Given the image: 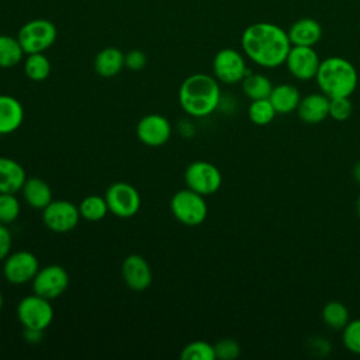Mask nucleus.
Listing matches in <instances>:
<instances>
[{
	"mask_svg": "<svg viewBox=\"0 0 360 360\" xmlns=\"http://www.w3.org/2000/svg\"><path fill=\"white\" fill-rule=\"evenodd\" d=\"M240 45L253 63L270 69L283 65L291 48L287 31L267 21L248 25L242 32Z\"/></svg>",
	"mask_w": 360,
	"mask_h": 360,
	"instance_id": "1",
	"label": "nucleus"
},
{
	"mask_svg": "<svg viewBox=\"0 0 360 360\" xmlns=\"http://www.w3.org/2000/svg\"><path fill=\"white\" fill-rule=\"evenodd\" d=\"M221 101L218 80L205 73L186 77L179 89V103L191 117L202 118L214 112Z\"/></svg>",
	"mask_w": 360,
	"mask_h": 360,
	"instance_id": "2",
	"label": "nucleus"
},
{
	"mask_svg": "<svg viewBox=\"0 0 360 360\" xmlns=\"http://www.w3.org/2000/svg\"><path fill=\"white\" fill-rule=\"evenodd\" d=\"M315 79L321 93L329 98L350 97L359 83L354 65L342 56H329L321 60Z\"/></svg>",
	"mask_w": 360,
	"mask_h": 360,
	"instance_id": "3",
	"label": "nucleus"
},
{
	"mask_svg": "<svg viewBox=\"0 0 360 360\" xmlns=\"http://www.w3.org/2000/svg\"><path fill=\"white\" fill-rule=\"evenodd\" d=\"M170 211L173 217L187 226L202 224L208 214L204 195L187 188L179 190L170 200Z\"/></svg>",
	"mask_w": 360,
	"mask_h": 360,
	"instance_id": "4",
	"label": "nucleus"
},
{
	"mask_svg": "<svg viewBox=\"0 0 360 360\" xmlns=\"http://www.w3.org/2000/svg\"><path fill=\"white\" fill-rule=\"evenodd\" d=\"M56 35L58 32L53 22L45 18H35L20 28L17 38L24 52L28 55L46 51L53 45Z\"/></svg>",
	"mask_w": 360,
	"mask_h": 360,
	"instance_id": "5",
	"label": "nucleus"
},
{
	"mask_svg": "<svg viewBox=\"0 0 360 360\" xmlns=\"http://www.w3.org/2000/svg\"><path fill=\"white\" fill-rule=\"evenodd\" d=\"M17 316L24 329L44 330L53 319V308L49 300L34 292L18 302Z\"/></svg>",
	"mask_w": 360,
	"mask_h": 360,
	"instance_id": "6",
	"label": "nucleus"
},
{
	"mask_svg": "<svg viewBox=\"0 0 360 360\" xmlns=\"http://www.w3.org/2000/svg\"><path fill=\"white\" fill-rule=\"evenodd\" d=\"M184 181L190 190L201 195H211L219 190L222 174L215 165L205 160H195L187 166Z\"/></svg>",
	"mask_w": 360,
	"mask_h": 360,
	"instance_id": "7",
	"label": "nucleus"
},
{
	"mask_svg": "<svg viewBox=\"0 0 360 360\" xmlns=\"http://www.w3.org/2000/svg\"><path fill=\"white\" fill-rule=\"evenodd\" d=\"M108 211L118 218H131L141 208L139 191L129 183H112L104 194Z\"/></svg>",
	"mask_w": 360,
	"mask_h": 360,
	"instance_id": "8",
	"label": "nucleus"
},
{
	"mask_svg": "<svg viewBox=\"0 0 360 360\" xmlns=\"http://www.w3.org/2000/svg\"><path fill=\"white\" fill-rule=\"evenodd\" d=\"M212 70L215 79L226 84L242 82L249 73L243 55L232 48H224L215 53Z\"/></svg>",
	"mask_w": 360,
	"mask_h": 360,
	"instance_id": "9",
	"label": "nucleus"
},
{
	"mask_svg": "<svg viewBox=\"0 0 360 360\" xmlns=\"http://www.w3.org/2000/svg\"><path fill=\"white\" fill-rule=\"evenodd\" d=\"M79 218V207L68 200H52L42 210V221L45 226L58 233L72 231L77 225Z\"/></svg>",
	"mask_w": 360,
	"mask_h": 360,
	"instance_id": "10",
	"label": "nucleus"
},
{
	"mask_svg": "<svg viewBox=\"0 0 360 360\" xmlns=\"http://www.w3.org/2000/svg\"><path fill=\"white\" fill-rule=\"evenodd\" d=\"M69 285V274L59 264H49L38 270L32 278V291L46 300L58 298Z\"/></svg>",
	"mask_w": 360,
	"mask_h": 360,
	"instance_id": "11",
	"label": "nucleus"
},
{
	"mask_svg": "<svg viewBox=\"0 0 360 360\" xmlns=\"http://www.w3.org/2000/svg\"><path fill=\"white\" fill-rule=\"evenodd\" d=\"M39 270V262L37 256L28 250H18L8 255L4 259L3 274L11 284H25L32 281Z\"/></svg>",
	"mask_w": 360,
	"mask_h": 360,
	"instance_id": "12",
	"label": "nucleus"
},
{
	"mask_svg": "<svg viewBox=\"0 0 360 360\" xmlns=\"http://www.w3.org/2000/svg\"><path fill=\"white\" fill-rule=\"evenodd\" d=\"M284 63L295 79L311 80L316 76L321 59L314 46L291 45Z\"/></svg>",
	"mask_w": 360,
	"mask_h": 360,
	"instance_id": "13",
	"label": "nucleus"
},
{
	"mask_svg": "<svg viewBox=\"0 0 360 360\" xmlns=\"http://www.w3.org/2000/svg\"><path fill=\"white\" fill-rule=\"evenodd\" d=\"M172 135L169 120L160 114H148L136 124L138 139L148 146H162Z\"/></svg>",
	"mask_w": 360,
	"mask_h": 360,
	"instance_id": "14",
	"label": "nucleus"
},
{
	"mask_svg": "<svg viewBox=\"0 0 360 360\" xmlns=\"http://www.w3.org/2000/svg\"><path fill=\"white\" fill-rule=\"evenodd\" d=\"M122 278L134 291H143L152 284V269L141 255H129L122 262Z\"/></svg>",
	"mask_w": 360,
	"mask_h": 360,
	"instance_id": "15",
	"label": "nucleus"
},
{
	"mask_svg": "<svg viewBox=\"0 0 360 360\" xmlns=\"http://www.w3.org/2000/svg\"><path fill=\"white\" fill-rule=\"evenodd\" d=\"M287 34L291 45L314 46L322 38V27L314 18L302 17L290 25Z\"/></svg>",
	"mask_w": 360,
	"mask_h": 360,
	"instance_id": "16",
	"label": "nucleus"
},
{
	"mask_svg": "<svg viewBox=\"0 0 360 360\" xmlns=\"http://www.w3.org/2000/svg\"><path fill=\"white\" fill-rule=\"evenodd\" d=\"M297 114L307 124H319L329 117V97L323 93H312L301 98Z\"/></svg>",
	"mask_w": 360,
	"mask_h": 360,
	"instance_id": "17",
	"label": "nucleus"
},
{
	"mask_svg": "<svg viewBox=\"0 0 360 360\" xmlns=\"http://www.w3.org/2000/svg\"><path fill=\"white\" fill-rule=\"evenodd\" d=\"M24 120V108L21 103L7 94H0V135L17 131Z\"/></svg>",
	"mask_w": 360,
	"mask_h": 360,
	"instance_id": "18",
	"label": "nucleus"
},
{
	"mask_svg": "<svg viewBox=\"0 0 360 360\" xmlns=\"http://www.w3.org/2000/svg\"><path fill=\"white\" fill-rule=\"evenodd\" d=\"M27 180L24 167L14 159L0 156V193H17Z\"/></svg>",
	"mask_w": 360,
	"mask_h": 360,
	"instance_id": "19",
	"label": "nucleus"
},
{
	"mask_svg": "<svg viewBox=\"0 0 360 360\" xmlns=\"http://www.w3.org/2000/svg\"><path fill=\"white\" fill-rule=\"evenodd\" d=\"M125 66V55L114 46L101 49L94 58V70L101 77H112Z\"/></svg>",
	"mask_w": 360,
	"mask_h": 360,
	"instance_id": "20",
	"label": "nucleus"
},
{
	"mask_svg": "<svg viewBox=\"0 0 360 360\" xmlns=\"http://www.w3.org/2000/svg\"><path fill=\"white\" fill-rule=\"evenodd\" d=\"M21 191L27 204L37 210H44L52 201V190L49 184L39 177H28Z\"/></svg>",
	"mask_w": 360,
	"mask_h": 360,
	"instance_id": "21",
	"label": "nucleus"
},
{
	"mask_svg": "<svg viewBox=\"0 0 360 360\" xmlns=\"http://www.w3.org/2000/svg\"><path fill=\"white\" fill-rule=\"evenodd\" d=\"M269 100L271 101L273 107L278 114H288L297 110L301 101V94L295 86L283 83L273 87Z\"/></svg>",
	"mask_w": 360,
	"mask_h": 360,
	"instance_id": "22",
	"label": "nucleus"
},
{
	"mask_svg": "<svg viewBox=\"0 0 360 360\" xmlns=\"http://www.w3.org/2000/svg\"><path fill=\"white\" fill-rule=\"evenodd\" d=\"M273 84L270 79L262 73H248L242 80V90L250 100L269 98Z\"/></svg>",
	"mask_w": 360,
	"mask_h": 360,
	"instance_id": "23",
	"label": "nucleus"
},
{
	"mask_svg": "<svg viewBox=\"0 0 360 360\" xmlns=\"http://www.w3.org/2000/svg\"><path fill=\"white\" fill-rule=\"evenodd\" d=\"M24 49L18 38L0 35V68H13L18 65L24 56Z\"/></svg>",
	"mask_w": 360,
	"mask_h": 360,
	"instance_id": "24",
	"label": "nucleus"
},
{
	"mask_svg": "<svg viewBox=\"0 0 360 360\" xmlns=\"http://www.w3.org/2000/svg\"><path fill=\"white\" fill-rule=\"evenodd\" d=\"M24 73L32 82H42L51 75V62L44 52L28 53L24 62Z\"/></svg>",
	"mask_w": 360,
	"mask_h": 360,
	"instance_id": "25",
	"label": "nucleus"
},
{
	"mask_svg": "<svg viewBox=\"0 0 360 360\" xmlns=\"http://www.w3.org/2000/svg\"><path fill=\"white\" fill-rule=\"evenodd\" d=\"M79 212L82 218L90 222H96L107 215L108 205L105 198L101 195H87L80 201Z\"/></svg>",
	"mask_w": 360,
	"mask_h": 360,
	"instance_id": "26",
	"label": "nucleus"
},
{
	"mask_svg": "<svg viewBox=\"0 0 360 360\" xmlns=\"http://www.w3.org/2000/svg\"><path fill=\"white\" fill-rule=\"evenodd\" d=\"M322 319L329 328L340 330L349 323V309L339 301H330L322 309Z\"/></svg>",
	"mask_w": 360,
	"mask_h": 360,
	"instance_id": "27",
	"label": "nucleus"
},
{
	"mask_svg": "<svg viewBox=\"0 0 360 360\" xmlns=\"http://www.w3.org/2000/svg\"><path fill=\"white\" fill-rule=\"evenodd\" d=\"M276 114H277V111H276V108L273 107V104L269 98L252 100V103L248 108L249 120L255 125H259V127L270 124L274 120Z\"/></svg>",
	"mask_w": 360,
	"mask_h": 360,
	"instance_id": "28",
	"label": "nucleus"
},
{
	"mask_svg": "<svg viewBox=\"0 0 360 360\" xmlns=\"http://www.w3.org/2000/svg\"><path fill=\"white\" fill-rule=\"evenodd\" d=\"M180 357L181 360H214V345L204 340H194L181 349Z\"/></svg>",
	"mask_w": 360,
	"mask_h": 360,
	"instance_id": "29",
	"label": "nucleus"
},
{
	"mask_svg": "<svg viewBox=\"0 0 360 360\" xmlns=\"http://www.w3.org/2000/svg\"><path fill=\"white\" fill-rule=\"evenodd\" d=\"M20 201L14 193H0V224H11L20 215Z\"/></svg>",
	"mask_w": 360,
	"mask_h": 360,
	"instance_id": "30",
	"label": "nucleus"
},
{
	"mask_svg": "<svg viewBox=\"0 0 360 360\" xmlns=\"http://www.w3.org/2000/svg\"><path fill=\"white\" fill-rule=\"evenodd\" d=\"M342 330V340L345 347L354 354H360V319L349 321V323Z\"/></svg>",
	"mask_w": 360,
	"mask_h": 360,
	"instance_id": "31",
	"label": "nucleus"
},
{
	"mask_svg": "<svg viewBox=\"0 0 360 360\" xmlns=\"http://www.w3.org/2000/svg\"><path fill=\"white\" fill-rule=\"evenodd\" d=\"M352 103L349 97H335L329 98V117L335 121H345L352 114Z\"/></svg>",
	"mask_w": 360,
	"mask_h": 360,
	"instance_id": "32",
	"label": "nucleus"
},
{
	"mask_svg": "<svg viewBox=\"0 0 360 360\" xmlns=\"http://www.w3.org/2000/svg\"><path fill=\"white\" fill-rule=\"evenodd\" d=\"M214 350H215V359H221V360H233L240 353L239 343L233 339H221L214 345Z\"/></svg>",
	"mask_w": 360,
	"mask_h": 360,
	"instance_id": "33",
	"label": "nucleus"
},
{
	"mask_svg": "<svg viewBox=\"0 0 360 360\" xmlns=\"http://www.w3.org/2000/svg\"><path fill=\"white\" fill-rule=\"evenodd\" d=\"M146 65V55L139 49H132L125 55V66L129 70H141Z\"/></svg>",
	"mask_w": 360,
	"mask_h": 360,
	"instance_id": "34",
	"label": "nucleus"
},
{
	"mask_svg": "<svg viewBox=\"0 0 360 360\" xmlns=\"http://www.w3.org/2000/svg\"><path fill=\"white\" fill-rule=\"evenodd\" d=\"M11 243H13V239H11L10 229L4 224H0V262L10 255Z\"/></svg>",
	"mask_w": 360,
	"mask_h": 360,
	"instance_id": "35",
	"label": "nucleus"
},
{
	"mask_svg": "<svg viewBox=\"0 0 360 360\" xmlns=\"http://www.w3.org/2000/svg\"><path fill=\"white\" fill-rule=\"evenodd\" d=\"M42 330H34V329H24V336L28 342H38L41 339Z\"/></svg>",
	"mask_w": 360,
	"mask_h": 360,
	"instance_id": "36",
	"label": "nucleus"
},
{
	"mask_svg": "<svg viewBox=\"0 0 360 360\" xmlns=\"http://www.w3.org/2000/svg\"><path fill=\"white\" fill-rule=\"evenodd\" d=\"M353 177L360 184V160L356 162V165L353 166Z\"/></svg>",
	"mask_w": 360,
	"mask_h": 360,
	"instance_id": "37",
	"label": "nucleus"
},
{
	"mask_svg": "<svg viewBox=\"0 0 360 360\" xmlns=\"http://www.w3.org/2000/svg\"><path fill=\"white\" fill-rule=\"evenodd\" d=\"M357 214H359V217H360V194H359V197H357Z\"/></svg>",
	"mask_w": 360,
	"mask_h": 360,
	"instance_id": "38",
	"label": "nucleus"
},
{
	"mask_svg": "<svg viewBox=\"0 0 360 360\" xmlns=\"http://www.w3.org/2000/svg\"><path fill=\"white\" fill-rule=\"evenodd\" d=\"M3 304H4V298H3V294H1V291H0V309H1Z\"/></svg>",
	"mask_w": 360,
	"mask_h": 360,
	"instance_id": "39",
	"label": "nucleus"
}]
</instances>
